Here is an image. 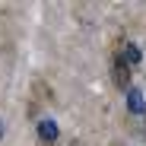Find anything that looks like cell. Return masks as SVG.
Here are the masks:
<instances>
[{"instance_id":"cell-1","label":"cell","mask_w":146,"mask_h":146,"mask_svg":"<svg viewBox=\"0 0 146 146\" xmlns=\"http://www.w3.org/2000/svg\"><path fill=\"white\" fill-rule=\"evenodd\" d=\"M114 83L121 89H130V64L121 57V54H114Z\"/></svg>"},{"instance_id":"cell-2","label":"cell","mask_w":146,"mask_h":146,"mask_svg":"<svg viewBox=\"0 0 146 146\" xmlns=\"http://www.w3.org/2000/svg\"><path fill=\"white\" fill-rule=\"evenodd\" d=\"M38 140L48 143V146L57 140V124H54V121H38Z\"/></svg>"},{"instance_id":"cell-3","label":"cell","mask_w":146,"mask_h":146,"mask_svg":"<svg viewBox=\"0 0 146 146\" xmlns=\"http://www.w3.org/2000/svg\"><path fill=\"white\" fill-rule=\"evenodd\" d=\"M117 54L124 57V60H127L130 67H137V64H140V48H137L133 41H124V44H121V51H117Z\"/></svg>"},{"instance_id":"cell-4","label":"cell","mask_w":146,"mask_h":146,"mask_svg":"<svg viewBox=\"0 0 146 146\" xmlns=\"http://www.w3.org/2000/svg\"><path fill=\"white\" fill-rule=\"evenodd\" d=\"M127 108H130V114H143V92L140 89H127Z\"/></svg>"},{"instance_id":"cell-5","label":"cell","mask_w":146,"mask_h":146,"mask_svg":"<svg viewBox=\"0 0 146 146\" xmlns=\"http://www.w3.org/2000/svg\"><path fill=\"white\" fill-rule=\"evenodd\" d=\"M0 137H3V121H0Z\"/></svg>"}]
</instances>
